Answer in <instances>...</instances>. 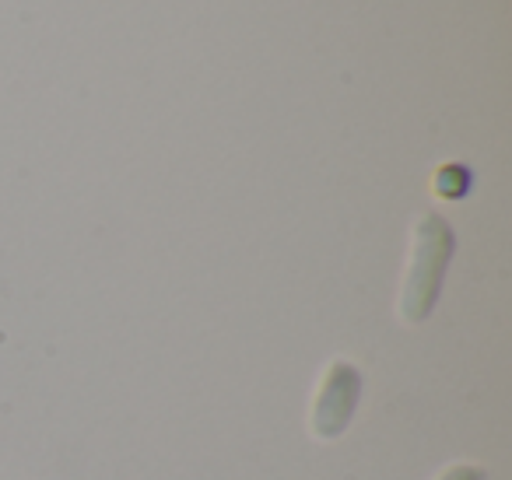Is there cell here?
<instances>
[{
  "label": "cell",
  "instance_id": "obj_1",
  "mask_svg": "<svg viewBox=\"0 0 512 480\" xmlns=\"http://www.w3.org/2000/svg\"><path fill=\"white\" fill-rule=\"evenodd\" d=\"M453 253H456V235L449 228V221L439 218V214L421 218L418 239H414L411 274H407L404 302H400V309H404V316L411 323H421V319L432 316Z\"/></svg>",
  "mask_w": 512,
  "mask_h": 480
},
{
  "label": "cell",
  "instance_id": "obj_2",
  "mask_svg": "<svg viewBox=\"0 0 512 480\" xmlns=\"http://www.w3.org/2000/svg\"><path fill=\"white\" fill-rule=\"evenodd\" d=\"M358 396H362V375H358V368L351 365V361H334L313 407L316 435L320 438L344 435V428H348L351 417H355Z\"/></svg>",
  "mask_w": 512,
  "mask_h": 480
},
{
  "label": "cell",
  "instance_id": "obj_3",
  "mask_svg": "<svg viewBox=\"0 0 512 480\" xmlns=\"http://www.w3.org/2000/svg\"><path fill=\"white\" fill-rule=\"evenodd\" d=\"M435 186H439V193L446 200H460L463 193L470 190V172L463 169V165H446V169H439V176H435Z\"/></svg>",
  "mask_w": 512,
  "mask_h": 480
},
{
  "label": "cell",
  "instance_id": "obj_4",
  "mask_svg": "<svg viewBox=\"0 0 512 480\" xmlns=\"http://www.w3.org/2000/svg\"><path fill=\"white\" fill-rule=\"evenodd\" d=\"M439 480H484V470H481V466H467V463H463V466H453V470H446Z\"/></svg>",
  "mask_w": 512,
  "mask_h": 480
}]
</instances>
